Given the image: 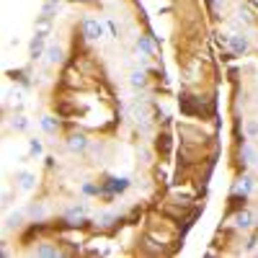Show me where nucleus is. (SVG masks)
Wrapping results in <instances>:
<instances>
[{
	"instance_id": "nucleus-1",
	"label": "nucleus",
	"mask_w": 258,
	"mask_h": 258,
	"mask_svg": "<svg viewBox=\"0 0 258 258\" xmlns=\"http://www.w3.org/2000/svg\"><path fill=\"white\" fill-rule=\"evenodd\" d=\"M232 227L238 232H250L258 227V212L250 207H240L238 212L232 214Z\"/></svg>"
},
{
	"instance_id": "nucleus-2",
	"label": "nucleus",
	"mask_w": 258,
	"mask_h": 258,
	"mask_svg": "<svg viewBox=\"0 0 258 258\" xmlns=\"http://www.w3.org/2000/svg\"><path fill=\"white\" fill-rule=\"evenodd\" d=\"M64 145H68V150L73 155H83V153H88V147H91V140L85 132H70L68 140H64Z\"/></svg>"
},
{
	"instance_id": "nucleus-3",
	"label": "nucleus",
	"mask_w": 258,
	"mask_h": 258,
	"mask_svg": "<svg viewBox=\"0 0 258 258\" xmlns=\"http://www.w3.org/2000/svg\"><path fill=\"white\" fill-rule=\"evenodd\" d=\"M80 31H83V36L88 41H98L103 36V24L98 18H83L80 21Z\"/></svg>"
},
{
	"instance_id": "nucleus-4",
	"label": "nucleus",
	"mask_w": 258,
	"mask_h": 258,
	"mask_svg": "<svg viewBox=\"0 0 258 258\" xmlns=\"http://www.w3.org/2000/svg\"><path fill=\"white\" fill-rule=\"evenodd\" d=\"M255 188H258V181H255L253 173H243V176H238V181L232 183V194H245V197H253Z\"/></svg>"
},
{
	"instance_id": "nucleus-5",
	"label": "nucleus",
	"mask_w": 258,
	"mask_h": 258,
	"mask_svg": "<svg viewBox=\"0 0 258 258\" xmlns=\"http://www.w3.org/2000/svg\"><path fill=\"white\" fill-rule=\"evenodd\" d=\"M85 214H88L85 204L70 207L68 212H64V225H68V227H80V225H85V222H88V220H85Z\"/></svg>"
},
{
	"instance_id": "nucleus-6",
	"label": "nucleus",
	"mask_w": 258,
	"mask_h": 258,
	"mask_svg": "<svg viewBox=\"0 0 258 258\" xmlns=\"http://www.w3.org/2000/svg\"><path fill=\"white\" fill-rule=\"evenodd\" d=\"M227 44H230V52H232L235 57H243V54H248V49H250V39L243 36V34H230V36H227Z\"/></svg>"
},
{
	"instance_id": "nucleus-7",
	"label": "nucleus",
	"mask_w": 258,
	"mask_h": 258,
	"mask_svg": "<svg viewBox=\"0 0 258 258\" xmlns=\"http://www.w3.org/2000/svg\"><path fill=\"white\" fill-rule=\"evenodd\" d=\"M126 188H129V178H109L101 186V194L106 199H111V197H116V194H124Z\"/></svg>"
},
{
	"instance_id": "nucleus-8",
	"label": "nucleus",
	"mask_w": 258,
	"mask_h": 258,
	"mask_svg": "<svg viewBox=\"0 0 258 258\" xmlns=\"http://www.w3.org/2000/svg\"><path fill=\"white\" fill-rule=\"evenodd\" d=\"M34 255H39V258H57V255H62V248L54 240H39V245L34 248Z\"/></svg>"
},
{
	"instance_id": "nucleus-9",
	"label": "nucleus",
	"mask_w": 258,
	"mask_h": 258,
	"mask_svg": "<svg viewBox=\"0 0 258 258\" xmlns=\"http://www.w3.org/2000/svg\"><path fill=\"white\" fill-rule=\"evenodd\" d=\"M39 124H41V129H44V135H49V137H57L59 129H62V121L57 116H52V114H44L39 119Z\"/></svg>"
},
{
	"instance_id": "nucleus-10",
	"label": "nucleus",
	"mask_w": 258,
	"mask_h": 258,
	"mask_svg": "<svg viewBox=\"0 0 258 258\" xmlns=\"http://www.w3.org/2000/svg\"><path fill=\"white\" fill-rule=\"evenodd\" d=\"M238 150H240V158H243L245 165H258V153H255V147H253L248 140H243Z\"/></svg>"
},
{
	"instance_id": "nucleus-11",
	"label": "nucleus",
	"mask_w": 258,
	"mask_h": 258,
	"mask_svg": "<svg viewBox=\"0 0 258 258\" xmlns=\"http://www.w3.org/2000/svg\"><path fill=\"white\" fill-rule=\"evenodd\" d=\"M44 39L47 36H41V34H36L34 39H31V47H29V57L36 62V59H41L44 57V52H47V47H44Z\"/></svg>"
},
{
	"instance_id": "nucleus-12",
	"label": "nucleus",
	"mask_w": 258,
	"mask_h": 258,
	"mask_svg": "<svg viewBox=\"0 0 258 258\" xmlns=\"http://www.w3.org/2000/svg\"><path fill=\"white\" fill-rule=\"evenodd\" d=\"M26 214H29V220H31V222H41V220L47 217V207L41 204V202H31L29 209H26Z\"/></svg>"
},
{
	"instance_id": "nucleus-13",
	"label": "nucleus",
	"mask_w": 258,
	"mask_h": 258,
	"mask_svg": "<svg viewBox=\"0 0 258 258\" xmlns=\"http://www.w3.org/2000/svg\"><path fill=\"white\" fill-rule=\"evenodd\" d=\"M137 49L145 54V57H153L155 54V44H153V36H137Z\"/></svg>"
},
{
	"instance_id": "nucleus-14",
	"label": "nucleus",
	"mask_w": 258,
	"mask_h": 258,
	"mask_svg": "<svg viewBox=\"0 0 258 258\" xmlns=\"http://www.w3.org/2000/svg\"><path fill=\"white\" fill-rule=\"evenodd\" d=\"M24 212H11V214H6V230H21L24 227Z\"/></svg>"
},
{
	"instance_id": "nucleus-15",
	"label": "nucleus",
	"mask_w": 258,
	"mask_h": 258,
	"mask_svg": "<svg viewBox=\"0 0 258 258\" xmlns=\"http://www.w3.org/2000/svg\"><path fill=\"white\" fill-rule=\"evenodd\" d=\"M16 181H18V188H21V191H31L34 183H36V178L29 173V170H21V173H16Z\"/></svg>"
},
{
	"instance_id": "nucleus-16",
	"label": "nucleus",
	"mask_w": 258,
	"mask_h": 258,
	"mask_svg": "<svg viewBox=\"0 0 258 258\" xmlns=\"http://www.w3.org/2000/svg\"><path fill=\"white\" fill-rule=\"evenodd\" d=\"M44 57H47V62H49V64H59V62L64 59V52H62V47L49 44V47H47V52H44Z\"/></svg>"
},
{
	"instance_id": "nucleus-17",
	"label": "nucleus",
	"mask_w": 258,
	"mask_h": 258,
	"mask_svg": "<svg viewBox=\"0 0 258 258\" xmlns=\"http://www.w3.org/2000/svg\"><path fill=\"white\" fill-rule=\"evenodd\" d=\"M129 83H132V88H147V73L145 70H132V75H129Z\"/></svg>"
},
{
	"instance_id": "nucleus-18",
	"label": "nucleus",
	"mask_w": 258,
	"mask_h": 258,
	"mask_svg": "<svg viewBox=\"0 0 258 258\" xmlns=\"http://www.w3.org/2000/svg\"><path fill=\"white\" fill-rule=\"evenodd\" d=\"M245 135H248V140H258V121L255 119H245Z\"/></svg>"
},
{
	"instance_id": "nucleus-19",
	"label": "nucleus",
	"mask_w": 258,
	"mask_h": 258,
	"mask_svg": "<svg viewBox=\"0 0 258 258\" xmlns=\"http://www.w3.org/2000/svg\"><path fill=\"white\" fill-rule=\"evenodd\" d=\"M41 16H44V18H54L57 16V3H54V0H47V3L41 6Z\"/></svg>"
},
{
	"instance_id": "nucleus-20",
	"label": "nucleus",
	"mask_w": 258,
	"mask_h": 258,
	"mask_svg": "<svg viewBox=\"0 0 258 258\" xmlns=\"http://www.w3.org/2000/svg\"><path fill=\"white\" fill-rule=\"evenodd\" d=\"M83 194H88V197H98L101 186H96V183H83Z\"/></svg>"
},
{
	"instance_id": "nucleus-21",
	"label": "nucleus",
	"mask_w": 258,
	"mask_h": 258,
	"mask_svg": "<svg viewBox=\"0 0 258 258\" xmlns=\"http://www.w3.org/2000/svg\"><path fill=\"white\" fill-rule=\"evenodd\" d=\"M111 222H119V214H103V217L98 220V225H101V227H109Z\"/></svg>"
},
{
	"instance_id": "nucleus-22",
	"label": "nucleus",
	"mask_w": 258,
	"mask_h": 258,
	"mask_svg": "<svg viewBox=\"0 0 258 258\" xmlns=\"http://www.w3.org/2000/svg\"><path fill=\"white\" fill-rule=\"evenodd\" d=\"M26 126H29L26 116H16V119H13V129H16V132H24Z\"/></svg>"
},
{
	"instance_id": "nucleus-23",
	"label": "nucleus",
	"mask_w": 258,
	"mask_h": 258,
	"mask_svg": "<svg viewBox=\"0 0 258 258\" xmlns=\"http://www.w3.org/2000/svg\"><path fill=\"white\" fill-rule=\"evenodd\" d=\"M29 150H31V155H41V142L29 140Z\"/></svg>"
},
{
	"instance_id": "nucleus-24",
	"label": "nucleus",
	"mask_w": 258,
	"mask_h": 258,
	"mask_svg": "<svg viewBox=\"0 0 258 258\" xmlns=\"http://www.w3.org/2000/svg\"><path fill=\"white\" fill-rule=\"evenodd\" d=\"M255 243H258V238H255V235H250V238H248V243H245V253H250V250L255 248Z\"/></svg>"
},
{
	"instance_id": "nucleus-25",
	"label": "nucleus",
	"mask_w": 258,
	"mask_h": 258,
	"mask_svg": "<svg viewBox=\"0 0 258 258\" xmlns=\"http://www.w3.org/2000/svg\"><path fill=\"white\" fill-rule=\"evenodd\" d=\"M75 3H96V0H75Z\"/></svg>"
},
{
	"instance_id": "nucleus-26",
	"label": "nucleus",
	"mask_w": 258,
	"mask_h": 258,
	"mask_svg": "<svg viewBox=\"0 0 258 258\" xmlns=\"http://www.w3.org/2000/svg\"><path fill=\"white\" fill-rule=\"evenodd\" d=\"M214 3H225V0H214Z\"/></svg>"
},
{
	"instance_id": "nucleus-27",
	"label": "nucleus",
	"mask_w": 258,
	"mask_h": 258,
	"mask_svg": "<svg viewBox=\"0 0 258 258\" xmlns=\"http://www.w3.org/2000/svg\"><path fill=\"white\" fill-rule=\"evenodd\" d=\"M54 3H59V0H54Z\"/></svg>"
}]
</instances>
